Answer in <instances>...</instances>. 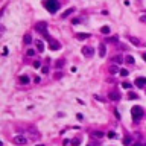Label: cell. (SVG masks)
<instances>
[{
    "label": "cell",
    "mask_w": 146,
    "mask_h": 146,
    "mask_svg": "<svg viewBox=\"0 0 146 146\" xmlns=\"http://www.w3.org/2000/svg\"><path fill=\"white\" fill-rule=\"evenodd\" d=\"M37 47H38V52H43L44 50V44L41 40H37Z\"/></svg>",
    "instance_id": "cell-12"
},
{
    "label": "cell",
    "mask_w": 146,
    "mask_h": 146,
    "mask_svg": "<svg viewBox=\"0 0 146 146\" xmlns=\"http://www.w3.org/2000/svg\"><path fill=\"white\" fill-rule=\"evenodd\" d=\"M58 6H59V3L57 0H46V8L49 9V12H57Z\"/></svg>",
    "instance_id": "cell-2"
},
{
    "label": "cell",
    "mask_w": 146,
    "mask_h": 146,
    "mask_svg": "<svg viewBox=\"0 0 146 146\" xmlns=\"http://www.w3.org/2000/svg\"><path fill=\"white\" fill-rule=\"evenodd\" d=\"M122 87H123V88H126V90H130V88H131V84H130V82H123V84H122Z\"/></svg>",
    "instance_id": "cell-25"
},
{
    "label": "cell",
    "mask_w": 146,
    "mask_h": 146,
    "mask_svg": "<svg viewBox=\"0 0 146 146\" xmlns=\"http://www.w3.org/2000/svg\"><path fill=\"white\" fill-rule=\"evenodd\" d=\"M73 12H75V9H73V8H69V9H67V11H65V12H64L63 15H61V17H63V18H67V17L72 15Z\"/></svg>",
    "instance_id": "cell-10"
},
{
    "label": "cell",
    "mask_w": 146,
    "mask_h": 146,
    "mask_svg": "<svg viewBox=\"0 0 146 146\" xmlns=\"http://www.w3.org/2000/svg\"><path fill=\"white\" fill-rule=\"evenodd\" d=\"M20 82L21 84H27V82H29V78H27L26 75L24 76H20Z\"/></svg>",
    "instance_id": "cell-18"
},
{
    "label": "cell",
    "mask_w": 146,
    "mask_h": 146,
    "mask_svg": "<svg viewBox=\"0 0 146 146\" xmlns=\"http://www.w3.org/2000/svg\"><path fill=\"white\" fill-rule=\"evenodd\" d=\"M137 97H138V96H137L136 93H132V91H131L130 94H128V99H137Z\"/></svg>",
    "instance_id": "cell-23"
},
{
    "label": "cell",
    "mask_w": 146,
    "mask_h": 146,
    "mask_svg": "<svg viewBox=\"0 0 146 146\" xmlns=\"http://www.w3.org/2000/svg\"><path fill=\"white\" fill-rule=\"evenodd\" d=\"M24 43H26V44H31V43H32L31 35H26V37H24Z\"/></svg>",
    "instance_id": "cell-21"
},
{
    "label": "cell",
    "mask_w": 146,
    "mask_h": 146,
    "mask_svg": "<svg viewBox=\"0 0 146 146\" xmlns=\"http://www.w3.org/2000/svg\"><path fill=\"white\" fill-rule=\"evenodd\" d=\"M76 37L79 38V40H85V38H88V37H90V33H78Z\"/></svg>",
    "instance_id": "cell-15"
},
{
    "label": "cell",
    "mask_w": 146,
    "mask_h": 146,
    "mask_svg": "<svg viewBox=\"0 0 146 146\" xmlns=\"http://www.w3.org/2000/svg\"><path fill=\"white\" fill-rule=\"evenodd\" d=\"M131 146H142V145H140V143H132Z\"/></svg>",
    "instance_id": "cell-32"
},
{
    "label": "cell",
    "mask_w": 146,
    "mask_h": 146,
    "mask_svg": "<svg viewBox=\"0 0 146 146\" xmlns=\"http://www.w3.org/2000/svg\"><path fill=\"white\" fill-rule=\"evenodd\" d=\"M12 143H15V145H26L27 138H26L24 134H17V136L12 138Z\"/></svg>",
    "instance_id": "cell-3"
},
{
    "label": "cell",
    "mask_w": 146,
    "mask_h": 146,
    "mask_svg": "<svg viewBox=\"0 0 146 146\" xmlns=\"http://www.w3.org/2000/svg\"><path fill=\"white\" fill-rule=\"evenodd\" d=\"M130 41L132 44H136V46H142V41H140L138 38H136V37H130Z\"/></svg>",
    "instance_id": "cell-9"
},
{
    "label": "cell",
    "mask_w": 146,
    "mask_h": 146,
    "mask_svg": "<svg viewBox=\"0 0 146 146\" xmlns=\"http://www.w3.org/2000/svg\"><path fill=\"white\" fill-rule=\"evenodd\" d=\"M119 72H120V70L117 69L116 65H110V73H111V75H117Z\"/></svg>",
    "instance_id": "cell-11"
},
{
    "label": "cell",
    "mask_w": 146,
    "mask_h": 146,
    "mask_svg": "<svg viewBox=\"0 0 146 146\" xmlns=\"http://www.w3.org/2000/svg\"><path fill=\"white\" fill-rule=\"evenodd\" d=\"M105 52H106V50H105V46L102 44V46L99 47V55H100V57H105Z\"/></svg>",
    "instance_id": "cell-16"
},
{
    "label": "cell",
    "mask_w": 146,
    "mask_h": 146,
    "mask_svg": "<svg viewBox=\"0 0 146 146\" xmlns=\"http://www.w3.org/2000/svg\"><path fill=\"white\" fill-rule=\"evenodd\" d=\"M131 114H132V119H134V122H138V120L143 117L145 111H143V108H142V106H134V108H132V111H131Z\"/></svg>",
    "instance_id": "cell-1"
},
{
    "label": "cell",
    "mask_w": 146,
    "mask_h": 146,
    "mask_svg": "<svg viewBox=\"0 0 146 146\" xmlns=\"http://www.w3.org/2000/svg\"><path fill=\"white\" fill-rule=\"evenodd\" d=\"M44 38H46V40L49 41V47L52 49V50H58L61 46H59V43L57 41V40H53V38H50L49 35H44Z\"/></svg>",
    "instance_id": "cell-5"
},
{
    "label": "cell",
    "mask_w": 146,
    "mask_h": 146,
    "mask_svg": "<svg viewBox=\"0 0 146 146\" xmlns=\"http://www.w3.org/2000/svg\"><path fill=\"white\" fill-rule=\"evenodd\" d=\"M33 67H35V69H40V67H41V63H40V61H35V63H33Z\"/></svg>",
    "instance_id": "cell-28"
},
{
    "label": "cell",
    "mask_w": 146,
    "mask_h": 146,
    "mask_svg": "<svg viewBox=\"0 0 146 146\" xmlns=\"http://www.w3.org/2000/svg\"><path fill=\"white\" fill-rule=\"evenodd\" d=\"M143 59H145V61H146V53H145V55H143Z\"/></svg>",
    "instance_id": "cell-33"
},
{
    "label": "cell",
    "mask_w": 146,
    "mask_h": 146,
    "mask_svg": "<svg viewBox=\"0 0 146 146\" xmlns=\"http://www.w3.org/2000/svg\"><path fill=\"white\" fill-rule=\"evenodd\" d=\"M79 142H81L79 138H75V140H72V145L73 146H78V145H79Z\"/></svg>",
    "instance_id": "cell-26"
},
{
    "label": "cell",
    "mask_w": 146,
    "mask_h": 146,
    "mask_svg": "<svg viewBox=\"0 0 146 146\" xmlns=\"http://www.w3.org/2000/svg\"><path fill=\"white\" fill-rule=\"evenodd\" d=\"M106 136H108L110 138H114V137H116V132H114V131H110L108 134H106Z\"/></svg>",
    "instance_id": "cell-27"
},
{
    "label": "cell",
    "mask_w": 146,
    "mask_h": 146,
    "mask_svg": "<svg viewBox=\"0 0 146 146\" xmlns=\"http://www.w3.org/2000/svg\"><path fill=\"white\" fill-rule=\"evenodd\" d=\"M108 97H110V100H119L120 99V93L117 91V90H110L108 91Z\"/></svg>",
    "instance_id": "cell-7"
},
{
    "label": "cell",
    "mask_w": 146,
    "mask_h": 146,
    "mask_svg": "<svg viewBox=\"0 0 146 146\" xmlns=\"http://www.w3.org/2000/svg\"><path fill=\"white\" fill-rule=\"evenodd\" d=\"M63 65H64V61H63V59H59L58 63H57V67L59 69V67H63Z\"/></svg>",
    "instance_id": "cell-30"
},
{
    "label": "cell",
    "mask_w": 146,
    "mask_h": 146,
    "mask_svg": "<svg viewBox=\"0 0 146 146\" xmlns=\"http://www.w3.org/2000/svg\"><path fill=\"white\" fill-rule=\"evenodd\" d=\"M123 143H125L126 146H131V145H132V143H131V138H130V137H126L125 140H123Z\"/></svg>",
    "instance_id": "cell-24"
},
{
    "label": "cell",
    "mask_w": 146,
    "mask_h": 146,
    "mask_svg": "<svg viewBox=\"0 0 146 146\" xmlns=\"http://www.w3.org/2000/svg\"><path fill=\"white\" fill-rule=\"evenodd\" d=\"M113 61H114L116 64H122V63H123V58L120 57V55H117V57H114V58H113Z\"/></svg>",
    "instance_id": "cell-14"
},
{
    "label": "cell",
    "mask_w": 146,
    "mask_h": 146,
    "mask_svg": "<svg viewBox=\"0 0 146 146\" xmlns=\"http://www.w3.org/2000/svg\"><path fill=\"white\" fill-rule=\"evenodd\" d=\"M37 146H44V145H37Z\"/></svg>",
    "instance_id": "cell-34"
},
{
    "label": "cell",
    "mask_w": 146,
    "mask_h": 146,
    "mask_svg": "<svg viewBox=\"0 0 146 146\" xmlns=\"http://www.w3.org/2000/svg\"><path fill=\"white\" fill-rule=\"evenodd\" d=\"M93 137L100 138V137H104V132H102V131H94V132H93Z\"/></svg>",
    "instance_id": "cell-17"
},
{
    "label": "cell",
    "mask_w": 146,
    "mask_h": 146,
    "mask_svg": "<svg viewBox=\"0 0 146 146\" xmlns=\"http://www.w3.org/2000/svg\"><path fill=\"white\" fill-rule=\"evenodd\" d=\"M125 63H128V64H134V63H136V59H134V57L128 55V57L125 58Z\"/></svg>",
    "instance_id": "cell-13"
},
{
    "label": "cell",
    "mask_w": 146,
    "mask_h": 146,
    "mask_svg": "<svg viewBox=\"0 0 146 146\" xmlns=\"http://www.w3.org/2000/svg\"><path fill=\"white\" fill-rule=\"evenodd\" d=\"M136 85L140 87V88L146 87V78H137V79H136Z\"/></svg>",
    "instance_id": "cell-8"
},
{
    "label": "cell",
    "mask_w": 146,
    "mask_h": 146,
    "mask_svg": "<svg viewBox=\"0 0 146 146\" xmlns=\"http://www.w3.org/2000/svg\"><path fill=\"white\" fill-rule=\"evenodd\" d=\"M26 55H27V57H33V55H35V50H33V49H29V50L26 52Z\"/></svg>",
    "instance_id": "cell-22"
},
{
    "label": "cell",
    "mask_w": 146,
    "mask_h": 146,
    "mask_svg": "<svg viewBox=\"0 0 146 146\" xmlns=\"http://www.w3.org/2000/svg\"><path fill=\"white\" fill-rule=\"evenodd\" d=\"M82 55L85 58H91L93 55H94V49L91 46H85V47H82Z\"/></svg>",
    "instance_id": "cell-6"
},
{
    "label": "cell",
    "mask_w": 146,
    "mask_h": 146,
    "mask_svg": "<svg viewBox=\"0 0 146 146\" xmlns=\"http://www.w3.org/2000/svg\"><path fill=\"white\" fill-rule=\"evenodd\" d=\"M100 32H102V33H110V27H108V26L100 27Z\"/></svg>",
    "instance_id": "cell-20"
},
{
    "label": "cell",
    "mask_w": 146,
    "mask_h": 146,
    "mask_svg": "<svg viewBox=\"0 0 146 146\" xmlns=\"http://www.w3.org/2000/svg\"><path fill=\"white\" fill-rule=\"evenodd\" d=\"M35 31L43 33V35H47V24L44 23V21H40V23L35 24Z\"/></svg>",
    "instance_id": "cell-4"
},
{
    "label": "cell",
    "mask_w": 146,
    "mask_h": 146,
    "mask_svg": "<svg viewBox=\"0 0 146 146\" xmlns=\"http://www.w3.org/2000/svg\"><path fill=\"white\" fill-rule=\"evenodd\" d=\"M119 75H122V76H128V75H130V72H128L126 69H120V72H119Z\"/></svg>",
    "instance_id": "cell-19"
},
{
    "label": "cell",
    "mask_w": 146,
    "mask_h": 146,
    "mask_svg": "<svg viewBox=\"0 0 146 146\" xmlns=\"http://www.w3.org/2000/svg\"><path fill=\"white\" fill-rule=\"evenodd\" d=\"M117 40H119L117 37H111V38H108V41H111V43H117Z\"/></svg>",
    "instance_id": "cell-29"
},
{
    "label": "cell",
    "mask_w": 146,
    "mask_h": 146,
    "mask_svg": "<svg viewBox=\"0 0 146 146\" xmlns=\"http://www.w3.org/2000/svg\"><path fill=\"white\" fill-rule=\"evenodd\" d=\"M143 146H146V143H145V145H143Z\"/></svg>",
    "instance_id": "cell-35"
},
{
    "label": "cell",
    "mask_w": 146,
    "mask_h": 146,
    "mask_svg": "<svg viewBox=\"0 0 146 146\" xmlns=\"http://www.w3.org/2000/svg\"><path fill=\"white\" fill-rule=\"evenodd\" d=\"M41 70H43V73H47V72H49V67H43Z\"/></svg>",
    "instance_id": "cell-31"
}]
</instances>
